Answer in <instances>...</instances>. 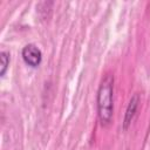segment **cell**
Segmentation results:
<instances>
[{"instance_id":"3957f363","label":"cell","mask_w":150,"mask_h":150,"mask_svg":"<svg viewBox=\"0 0 150 150\" xmlns=\"http://www.w3.org/2000/svg\"><path fill=\"white\" fill-rule=\"evenodd\" d=\"M138 104H139V95L138 94H134L132 97L129 101V104L127 107L125 115H124V118H123V123L122 124H123V129L124 130H127L130 127V124H131V122H132V120H134V117L136 115Z\"/></svg>"},{"instance_id":"6da1fadb","label":"cell","mask_w":150,"mask_h":150,"mask_svg":"<svg viewBox=\"0 0 150 150\" xmlns=\"http://www.w3.org/2000/svg\"><path fill=\"white\" fill-rule=\"evenodd\" d=\"M97 115L102 125H108L111 122L114 114V76L105 74L98 86L97 95Z\"/></svg>"},{"instance_id":"7a4b0ae2","label":"cell","mask_w":150,"mask_h":150,"mask_svg":"<svg viewBox=\"0 0 150 150\" xmlns=\"http://www.w3.org/2000/svg\"><path fill=\"white\" fill-rule=\"evenodd\" d=\"M21 56L23 62L32 68H38L42 61V53L34 43L26 45L21 50Z\"/></svg>"},{"instance_id":"277c9868","label":"cell","mask_w":150,"mask_h":150,"mask_svg":"<svg viewBox=\"0 0 150 150\" xmlns=\"http://www.w3.org/2000/svg\"><path fill=\"white\" fill-rule=\"evenodd\" d=\"M9 61H11V54L6 50H2L0 53V76L4 77L8 67H9Z\"/></svg>"}]
</instances>
